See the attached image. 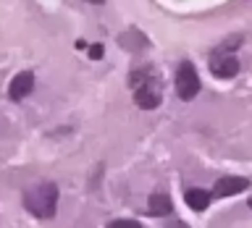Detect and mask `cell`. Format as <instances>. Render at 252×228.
I'll list each match as a JSON object with an SVG mask.
<instances>
[{"instance_id":"obj_1","label":"cell","mask_w":252,"mask_h":228,"mask_svg":"<svg viewBox=\"0 0 252 228\" xmlns=\"http://www.w3.org/2000/svg\"><path fill=\"white\" fill-rule=\"evenodd\" d=\"M24 207H27L32 215L37 218H53L55 215V207H58V186L55 184H39L34 189H29L24 194Z\"/></svg>"},{"instance_id":"obj_14","label":"cell","mask_w":252,"mask_h":228,"mask_svg":"<svg viewBox=\"0 0 252 228\" xmlns=\"http://www.w3.org/2000/svg\"><path fill=\"white\" fill-rule=\"evenodd\" d=\"M250 207H252V197H250Z\"/></svg>"},{"instance_id":"obj_13","label":"cell","mask_w":252,"mask_h":228,"mask_svg":"<svg viewBox=\"0 0 252 228\" xmlns=\"http://www.w3.org/2000/svg\"><path fill=\"white\" fill-rule=\"evenodd\" d=\"M84 3H92V5H102L105 0H84Z\"/></svg>"},{"instance_id":"obj_5","label":"cell","mask_w":252,"mask_h":228,"mask_svg":"<svg viewBox=\"0 0 252 228\" xmlns=\"http://www.w3.org/2000/svg\"><path fill=\"white\" fill-rule=\"evenodd\" d=\"M247 186H250V181L242 178V176H220L216 181V186H213V197H216V200H226V197H234V194L244 192Z\"/></svg>"},{"instance_id":"obj_8","label":"cell","mask_w":252,"mask_h":228,"mask_svg":"<svg viewBox=\"0 0 252 228\" xmlns=\"http://www.w3.org/2000/svg\"><path fill=\"white\" fill-rule=\"evenodd\" d=\"M184 200H187V204L192 210H197V212H202L205 207L210 204V192H205V189H187V194H184Z\"/></svg>"},{"instance_id":"obj_9","label":"cell","mask_w":252,"mask_h":228,"mask_svg":"<svg viewBox=\"0 0 252 228\" xmlns=\"http://www.w3.org/2000/svg\"><path fill=\"white\" fill-rule=\"evenodd\" d=\"M118 45L126 47V50H142V47L147 45V39H145V34H142L139 29H129L126 34L118 37Z\"/></svg>"},{"instance_id":"obj_10","label":"cell","mask_w":252,"mask_h":228,"mask_svg":"<svg viewBox=\"0 0 252 228\" xmlns=\"http://www.w3.org/2000/svg\"><path fill=\"white\" fill-rule=\"evenodd\" d=\"M108 228H142L137 220H129V218H121V220H110Z\"/></svg>"},{"instance_id":"obj_3","label":"cell","mask_w":252,"mask_h":228,"mask_svg":"<svg viewBox=\"0 0 252 228\" xmlns=\"http://www.w3.org/2000/svg\"><path fill=\"white\" fill-rule=\"evenodd\" d=\"M208 63H210V71L218 79H234L236 74H239V60H236L234 53H218V50H213Z\"/></svg>"},{"instance_id":"obj_11","label":"cell","mask_w":252,"mask_h":228,"mask_svg":"<svg viewBox=\"0 0 252 228\" xmlns=\"http://www.w3.org/2000/svg\"><path fill=\"white\" fill-rule=\"evenodd\" d=\"M239 42H242V37H239V34H236V37H231V39H226V42H223V45H218V47H216V50H218V53H231V50H234V47H236V45H239Z\"/></svg>"},{"instance_id":"obj_2","label":"cell","mask_w":252,"mask_h":228,"mask_svg":"<svg viewBox=\"0 0 252 228\" xmlns=\"http://www.w3.org/2000/svg\"><path fill=\"white\" fill-rule=\"evenodd\" d=\"M197 92H200V76H197L192 63L184 60L176 71V94L184 102H189V100L197 97Z\"/></svg>"},{"instance_id":"obj_12","label":"cell","mask_w":252,"mask_h":228,"mask_svg":"<svg viewBox=\"0 0 252 228\" xmlns=\"http://www.w3.org/2000/svg\"><path fill=\"white\" fill-rule=\"evenodd\" d=\"M102 53H105V47H102L100 42L90 47V58H92V60H100V58H102Z\"/></svg>"},{"instance_id":"obj_6","label":"cell","mask_w":252,"mask_h":228,"mask_svg":"<svg viewBox=\"0 0 252 228\" xmlns=\"http://www.w3.org/2000/svg\"><path fill=\"white\" fill-rule=\"evenodd\" d=\"M32 89H34V74L32 71H21L11 79V86H8V97L13 102H19L24 97H29Z\"/></svg>"},{"instance_id":"obj_4","label":"cell","mask_w":252,"mask_h":228,"mask_svg":"<svg viewBox=\"0 0 252 228\" xmlns=\"http://www.w3.org/2000/svg\"><path fill=\"white\" fill-rule=\"evenodd\" d=\"M134 102H137L142 110H153V108L160 105V89H158L155 79H147L145 84L134 86Z\"/></svg>"},{"instance_id":"obj_7","label":"cell","mask_w":252,"mask_h":228,"mask_svg":"<svg viewBox=\"0 0 252 228\" xmlns=\"http://www.w3.org/2000/svg\"><path fill=\"white\" fill-rule=\"evenodd\" d=\"M171 210H173V202H171V197H168V194L158 192V194L150 197V204H147V212H150V215L160 218V215H168Z\"/></svg>"}]
</instances>
